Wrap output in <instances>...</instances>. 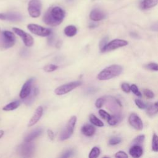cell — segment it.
<instances>
[{"label": "cell", "instance_id": "1", "mask_svg": "<svg viewBox=\"0 0 158 158\" xmlns=\"http://www.w3.org/2000/svg\"><path fill=\"white\" fill-rule=\"evenodd\" d=\"M65 17V11L59 6L49 8L43 16L44 22L50 26L59 25Z\"/></svg>", "mask_w": 158, "mask_h": 158}, {"label": "cell", "instance_id": "2", "mask_svg": "<svg viewBox=\"0 0 158 158\" xmlns=\"http://www.w3.org/2000/svg\"><path fill=\"white\" fill-rule=\"evenodd\" d=\"M122 71L123 68L121 65L113 64L106 67L101 71L98 75L97 78L99 80H108L118 76Z\"/></svg>", "mask_w": 158, "mask_h": 158}, {"label": "cell", "instance_id": "3", "mask_svg": "<svg viewBox=\"0 0 158 158\" xmlns=\"http://www.w3.org/2000/svg\"><path fill=\"white\" fill-rule=\"evenodd\" d=\"M35 150V145L31 142H26L20 144L17 148V152L19 155L25 157H31Z\"/></svg>", "mask_w": 158, "mask_h": 158}, {"label": "cell", "instance_id": "4", "mask_svg": "<svg viewBox=\"0 0 158 158\" xmlns=\"http://www.w3.org/2000/svg\"><path fill=\"white\" fill-rule=\"evenodd\" d=\"M77 122V117L76 116H72L71 117L69 120H68L65 127L62 130L60 135V139L61 141H64L65 139H67L69 138L73 134L74 127L75 126Z\"/></svg>", "mask_w": 158, "mask_h": 158}, {"label": "cell", "instance_id": "5", "mask_svg": "<svg viewBox=\"0 0 158 158\" xmlns=\"http://www.w3.org/2000/svg\"><path fill=\"white\" fill-rule=\"evenodd\" d=\"M15 36L12 32L7 30L2 31L1 36V41L3 48L7 49L12 47L15 43Z\"/></svg>", "mask_w": 158, "mask_h": 158}, {"label": "cell", "instance_id": "6", "mask_svg": "<svg viewBox=\"0 0 158 158\" xmlns=\"http://www.w3.org/2000/svg\"><path fill=\"white\" fill-rule=\"evenodd\" d=\"M81 82L80 81H75L69 82L57 87L54 90V93L56 94L59 96L64 95L71 91L75 88L79 86L80 85H81Z\"/></svg>", "mask_w": 158, "mask_h": 158}, {"label": "cell", "instance_id": "7", "mask_svg": "<svg viewBox=\"0 0 158 158\" xmlns=\"http://www.w3.org/2000/svg\"><path fill=\"white\" fill-rule=\"evenodd\" d=\"M128 44V41L124 40H121V39H115L110 42L107 43L106 45L102 48L101 49V51L102 52H106L108 51H111L113 50H115L117 48L123 47L127 46Z\"/></svg>", "mask_w": 158, "mask_h": 158}, {"label": "cell", "instance_id": "8", "mask_svg": "<svg viewBox=\"0 0 158 158\" xmlns=\"http://www.w3.org/2000/svg\"><path fill=\"white\" fill-rule=\"evenodd\" d=\"M41 6L40 0H30L28 5V11L30 15L33 18L38 17L41 14Z\"/></svg>", "mask_w": 158, "mask_h": 158}, {"label": "cell", "instance_id": "9", "mask_svg": "<svg viewBox=\"0 0 158 158\" xmlns=\"http://www.w3.org/2000/svg\"><path fill=\"white\" fill-rule=\"evenodd\" d=\"M105 102L107 104V107L113 113V114H121L120 109L122 107L121 103L119 101L112 96L105 97Z\"/></svg>", "mask_w": 158, "mask_h": 158}, {"label": "cell", "instance_id": "10", "mask_svg": "<svg viewBox=\"0 0 158 158\" xmlns=\"http://www.w3.org/2000/svg\"><path fill=\"white\" fill-rule=\"evenodd\" d=\"M28 29L33 34L40 36H48L51 34V30L40 25L34 23H30L27 25Z\"/></svg>", "mask_w": 158, "mask_h": 158}, {"label": "cell", "instance_id": "11", "mask_svg": "<svg viewBox=\"0 0 158 158\" xmlns=\"http://www.w3.org/2000/svg\"><path fill=\"white\" fill-rule=\"evenodd\" d=\"M12 30L15 33H16L18 36H19L22 38L24 44L26 46L30 47L33 46L34 43L33 38L30 34L26 33L22 29H20L17 27L12 28Z\"/></svg>", "mask_w": 158, "mask_h": 158}, {"label": "cell", "instance_id": "12", "mask_svg": "<svg viewBox=\"0 0 158 158\" xmlns=\"http://www.w3.org/2000/svg\"><path fill=\"white\" fill-rule=\"evenodd\" d=\"M130 125L136 130H141L143 128V123L140 117L135 113H132L128 118Z\"/></svg>", "mask_w": 158, "mask_h": 158}, {"label": "cell", "instance_id": "13", "mask_svg": "<svg viewBox=\"0 0 158 158\" xmlns=\"http://www.w3.org/2000/svg\"><path fill=\"white\" fill-rule=\"evenodd\" d=\"M33 81H34V78H30L28 80H27L25 83L23 84L19 94V96L21 99H23L30 94L32 89V85Z\"/></svg>", "mask_w": 158, "mask_h": 158}, {"label": "cell", "instance_id": "14", "mask_svg": "<svg viewBox=\"0 0 158 158\" xmlns=\"http://www.w3.org/2000/svg\"><path fill=\"white\" fill-rule=\"evenodd\" d=\"M21 14L17 12H7L0 13V20H8L11 22H19L22 20Z\"/></svg>", "mask_w": 158, "mask_h": 158}, {"label": "cell", "instance_id": "15", "mask_svg": "<svg viewBox=\"0 0 158 158\" xmlns=\"http://www.w3.org/2000/svg\"><path fill=\"white\" fill-rule=\"evenodd\" d=\"M43 113V108L42 106H38L36 109L35 110L33 116L31 117L30 120L28 122V127H30L35 125L39 120L41 118L42 115Z\"/></svg>", "mask_w": 158, "mask_h": 158}, {"label": "cell", "instance_id": "16", "mask_svg": "<svg viewBox=\"0 0 158 158\" xmlns=\"http://www.w3.org/2000/svg\"><path fill=\"white\" fill-rule=\"evenodd\" d=\"M106 17L105 12L100 9H94L90 12L89 17L93 21H99Z\"/></svg>", "mask_w": 158, "mask_h": 158}, {"label": "cell", "instance_id": "17", "mask_svg": "<svg viewBox=\"0 0 158 158\" xmlns=\"http://www.w3.org/2000/svg\"><path fill=\"white\" fill-rule=\"evenodd\" d=\"M129 154L131 157L138 158L143 154V149L141 145H132L129 150Z\"/></svg>", "mask_w": 158, "mask_h": 158}, {"label": "cell", "instance_id": "18", "mask_svg": "<svg viewBox=\"0 0 158 158\" xmlns=\"http://www.w3.org/2000/svg\"><path fill=\"white\" fill-rule=\"evenodd\" d=\"M43 132V129L41 128H37L33 131H31L29 134H28L24 138V141L31 142L39 136L41 135Z\"/></svg>", "mask_w": 158, "mask_h": 158}, {"label": "cell", "instance_id": "19", "mask_svg": "<svg viewBox=\"0 0 158 158\" xmlns=\"http://www.w3.org/2000/svg\"><path fill=\"white\" fill-rule=\"evenodd\" d=\"M81 131L84 135L86 136H91L94 134L96 131V128L92 125L85 124L81 127Z\"/></svg>", "mask_w": 158, "mask_h": 158}, {"label": "cell", "instance_id": "20", "mask_svg": "<svg viewBox=\"0 0 158 158\" xmlns=\"http://www.w3.org/2000/svg\"><path fill=\"white\" fill-rule=\"evenodd\" d=\"M38 93H39V91H38V89L37 88H35L33 89H31V91L30 94L26 98L23 99H24V102L27 105L31 104L34 101V100L35 99V98L38 95Z\"/></svg>", "mask_w": 158, "mask_h": 158}, {"label": "cell", "instance_id": "21", "mask_svg": "<svg viewBox=\"0 0 158 158\" xmlns=\"http://www.w3.org/2000/svg\"><path fill=\"white\" fill-rule=\"evenodd\" d=\"M157 0H143L140 3V7L143 10L152 8L156 6Z\"/></svg>", "mask_w": 158, "mask_h": 158}, {"label": "cell", "instance_id": "22", "mask_svg": "<svg viewBox=\"0 0 158 158\" xmlns=\"http://www.w3.org/2000/svg\"><path fill=\"white\" fill-rule=\"evenodd\" d=\"M146 113L149 117H154L157 113V102L153 104H149L146 107Z\"/></svg>", "mask_w": 158, "mask_h": 158}, {"label": "cell", "instance_id": "23", "mask_svg": "<svg viewBox=\"0 0 158 158\" xmlns=\"http://www.w3.org/2000/svg\"><path fill=\"white\" fill-rule=\"evenodd\" d=\"M122 120V114H113L110 115V118L107 120L108 123L111 126H114L118 124Z\"/></svg>", "mask_w": 158, "mask_h": 158}, {"label": "cell", "instance_id": "24", "mask_svg": "<svg viewBox=\"0 0 158 158\" xmlns=\"http://www.w3.org/2000/svg\"><path fill=\"white\" fill-rule=\"evenodd\" d=\"M20 103L19 101H14L9 102L2 107V110L4 111H10L16 109L19 106Z\"/></svg>", "mask_w": 158, "mask_h": 158}, {"label": "cell", "instance_id": "25", "mask_svg": "<svg viewBox=\"0 0 158 158\" xmlns=\"http://www.w3.org/2000/svg\"><path fill=\"white\" fill-rule=\"evenodd\" d=\"M77 29L74 25H68L64 29V33L69 37L73 36L76 35Z\"/></svg>", "mask_w": 158, "mask_h": 158}, {"label": "cell", "instance_id": "26", "mask_svg": "<svg viewBox=\"0 0 158 158\" xmlns=\"http://www.w3.org/2000/svg\"><path fill=\"white\" fill-rule=\"evenodd\" d=\"M89 121L90 122L95 125V126H97V127H103L104 126V123L103 122L100 120L99 119L96 115H93V114H91L90 116H89Z\"/></svg>", "mask_w": 158, "mask_h": 158}, {"label": "cell", "instance_id": "27", "mask_svg": "<svg viewBox=\"0 0 158 158\" xmlns=\"http://www.w3.org/2000/svg\"><path fill=\"white\" fill-rule=\"evenodd\" d=\"M100 154V149L98 147H93L89 154V158H96Z\"/></svg>", "mask_w": 158, "mask_h": 158}, {"label": "cell", "instance_id": "28", "mask_svg": "<svg viewBox=\"0 0 158 158\" xmlns=\"http://www.w3.org/2000/svg\"><path fill=\"white\" fill-rule=\"evenodd\" d=\"M145 136L144 135H140L136 136L132 141V145H141L144 140Z\"/></svg>", "mask_w": 158, "mask_h": 158}, {"label": "cell", "instance_id": "29", "mask_svg": "<svg viewBox=\"0 0 158 158\" xmlns=\"http://www.w3.org/2000/svg\"><path fill=\"white\" fill-rule=\"evenodd\" d=\"M122 141V139L121 138L118 137V136H112L111 137L109 140V144L110 146H114V145H117L119 143H120Z\"/></svg>", "mask_w": 158, "mask_h": 158}, {"label": "cell", "instance_id": "30", "mask_svg": "<svg viewBox=\"0 0 158 158\" xmlns=\"http://www.w3.org/2000/svg\"><path fill=\"white\" fill-rule=\"evenodd\" d=\"M152 149L154 152L158 151V146H157V136L156 133H154L152 139Z\"/></svg>", "mask_w": 158, "mask_h": 158}, {"label": "cell", "instance_id": "31", "mask_svg": "<svg viewBox=\"0 0 158 158\" xmlns=\"http://www.w3.org/2000/svg\"><path fill=\"white\" fill-rule=\"evenodd\" d=\"M144 68L152 71H157L158 67L157 64L155 62H151L144 65Z\"/></svg>", "mask_w": 158, "mask_h": 158}, {"label": "cell", "instance_id": "32", "mask_svg": "<svg viewBox=\"0 0 158 158\" xmlns=\"http://www.w3.org/2000/svg\"><path fill=\"white\" fill-rule=\"evenodd\" d=\"M58 68V66L54 64H48L44 67V70L46 72H52L56 70Z\"/></svg>", "mask_w": 158, "mask_h": 158}, {"label": "cell", "instance_id": "33", "mask_svg": "<svg viewBox=\"0 0 158 158\" xmlns=\"http://www.w3.org/2000/svg\"><path fill=\"white\" fill-rule=\"evenodd\" d=\"M106 101V98L105 97H101L98 99H97V100L95 102V106L97 108L100 109L102 107V106L104 105V104L105 103Z\"/></svg>", "mask_w": 158, "mask_h": 158}, {"label": "cell", "instance_id": "34", "mask_svg": "<svg viewBox=\"0 0 158 158\" xmlns=\"http://www.w3.org/2000/svg\"><path fill=\"white\" fill-rule=\"evenodd\" d=\"M135 104L136 105V106L139 108L140 109H144L146 108L147 107V104H145L143 101H142L141 99H136L135 100Z\"/></svg>", "mask_w": 158, "mask_h": 158}, {"label": "cell", "instance_id": "35", "mask_svg": "<svg viewBox=\"0 0 158 158\" xmlns=\"http://www.w3.org/2000/svg\"><path fill=\"white\" fill-rule=\"evenodd\" d=\"M130 91H131L137 96L141 97L142 96L141 93L139 91L137 86L136 85H135V84H133V85H131L130 86Z\"/></svg>", "mask_w": 158, "mask_h": 158}, {"label": "cell", "instance_id": "36", "mask_svg": "<svg viewBox=\"0 0 158 158\" xmlns=\"http://www.w3.org/2000/svg\"><path fill=\"white\" fill-rule=\"evenodd\" d=\"M99 114L103 119L106 120H107L110 117V115L109 113H107L106 111H105L104 110H102V109L99 110Z\"/></svg>", "mask_w": 158, "mask_h": 158}, {"label": "cell", "instance_id": "37", "mask_svg": "<svg viewBox=\"0 0 158 158\" xmlns=\"http://www.w3.org/2000/svg\"><path fill=\"white\" fill-rule=\"evenodd\" d=\"M143 93H144V96L148 99H152L154 97V93L152 91H151L150 89H144L143 90Z\"/></svg>", "mask_w": 158, "mask_h": 158}, {"label": "cell", "instance_id": "38", "mask_svg": "<svg viewBox=\"0 0 158 158\" xmlns=\"http://www.w3.org/2000/svg\"><path fill=\"white\" fill-rule=\"evenodd\" d=\"M121 88L124 92L127 93H128L130 91V86L127 83H123L121 85Z\"/></svg>", "mask_w": 158, "mask_h": 158}, {"label": "cell", "instance_id": "39", "mask_svg": "<svg viewBox=\"0 0 158 158\" xmlns=\"http://www.w3.org/2000/svg\"><path fill=\"white\" fill-rule=\"evenodd\" d=\"M73 154H74V152H73V150L69 149V150H67L66 151H65L60 157H63V158L70 157H72L73 155Z\"/></svg>", "mask_w": 158, "mask_h": 158}, {"label": "cell", "instance_id": "40", "mask_svg": "<svg viewBox=\"0 0 158 158\" xmlns=\"http://www.w3.org/2000/svg\"><path fill=\"white\" fill-rule=\"evenodd\" d=\"M115 157H117V158H120V157H128V155H127V153L125 152L124 151H118V152L115 154Z\"/></svg>", "mask_w": 158, "mask_h": 158}, {"label": "cell", "instance_id": "41", "mask_svg": "<svg viewBox=\"0 0 158 158\" xmlns=\"http://www.w3.org/2000/svg\"><path fill=\"white\" fill-rule=\"evenodd\" d=\"M108 43V38L106 36V37H104L103 39H102V40L100 41L99 43V48H100V49H101L102 48H104L106 44Z\"/></svg>", "mask_w": 158, "mask_h": 158}, {"label": "cell", "instance_id": "42", "mask_svg": "<svg viewBox=\"0 0 158 158\" xmlns=\"http://www.w3.org/2000/svg\"><path fill=\"white\" fill-rule=\"evenodd\" d=\"M47 134H48V137L49 138V139L53 141L54 139V134L53 131L51 130L48 129L47 130Z\"/></svg>", "mask_w": 158, "mask_h": 158}, {"label": "cell", "instance_id": "43", "mask_svg": "<svg viewBox=\"0 0 158 158\" xmlns=\"http://www.w3.org/2000/svg\"><path fill=\"white\" fill-rule=\"evenodd\" d=\"M4 131L2 130H0V138L4 135Z\"/></svg>", "mask_w": 158, "mask_h": 158}, {"label": "cell", "instance_id": "44", "mask_svg": "<svg viewBox=\"0 0 158 158\" xmlns=\"http://www.w3.org/2000/svg\"><path fill=\"white\" fill-rule=\"evenodd\" d=\"M61 44H62V42L60 41V42H59V41H57V43H56V47L57 48H59V46L61 45Z\"/></svg>", "mask_w": 158, "mask_h": 158}]
</instances>
